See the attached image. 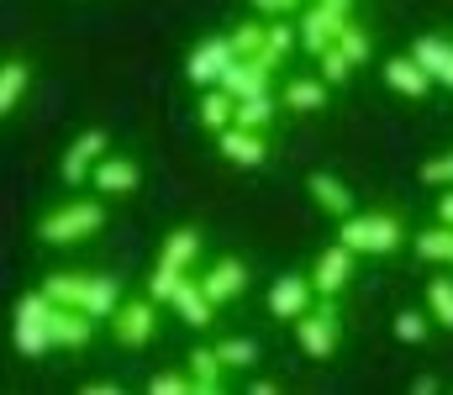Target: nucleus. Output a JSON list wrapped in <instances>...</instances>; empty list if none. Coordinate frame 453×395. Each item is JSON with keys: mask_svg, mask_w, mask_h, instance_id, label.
Listing matches in <instances>:
<instances>
[{"mask_svg": "<svg viewBox=\"0 0 453 395\" xmlns=\"http://www.w3.org/2000/svg\"><path fill=\"white\" fill-rule=\"evenodd\" d=\"M27 90H32V64L27 58H0V122L27 101Z\"/></svg>", "mask_w": 453, "mask_h": 395, "instance_id": "f3484780", "label": "nucleus"}, {"mask_svg": "<svg viewBox=\"0 0 453 395\" xmlns=\"http://www.w3.org/2000/svg\"><path fill=\"white\" fill-rule=\"evenodd\" d=\"M338 243L353 248V254H395L401 248V222L385 216V211H348Z\"/></svg>", "mask_w": 453, "mask_h": 395, "instance_id": "7ed1b4c3", "label": "nucleus"}, {"mask_svg": "<svg viewBox=\"0 0 453 395\" xmlns=\"http://www.w3.org/2000/svg\"><path fill=\"white\" fill-rule=\"evenodd\" d=\"M116 300H121V279H111V274H85V295H80V311L85 316L106 322L116 311Z\"/></svg>", "mask_w": 453, "mask_h": 395, "instance_id": "a211bd4d", "label": "nucleus"}, {"mask_svg": "<svg viewBox=\"0 0 453 395\" xmlns=\"http://www.w3.org/2000/svg\"><path fill=\"white\" fill-rule=\"evenodd\" d=\"M417 254L433 263H453V227H433V232H417Z\"/></svg>", "mask_w": 453, "mask_h": 395, "instance_id": "c756f323", "label": "nucleus"}, {"mask_svg": "<svg viewBox=\"0 0 453 395\" xmlns=\"http://www.w3.org/2000/svg\"><path fill=\"white\" fill-rule=\"evenodd\" d=\"M48 295L42 290H27L16 306H11V348L21 353V359H42V353H53V343H48Z\"/></svg>", "mask_w": 453, "mask_h": 395, "instance_id": "f03ea898", "label": "nucleus"}, {"mask_svg": "<svg viewBox=\"0 0 453 395\" xmlns=\"http://www.w3.org/2000/svg\"><path fill=\"white\" fill-rule=\"evenodd\" d=\"M106 322H111V338L121 348H148L153 332H158V300H148V295H121Z\"/></svg>", "mask_w": 453, "mask_h": 395, "instance_id": "39448f33", "label": "nucleus"}, {"mask_svg": "<svg viewBox=\"0 0 453 395\" xmlns=\"http://www.w3.org/2000/svg\"><path fill=\"white\" fill-rule=\"evenodd\" d=\"M217 359H222L226 375H248V369L258 364V343H253V338H222V343H217Z\"/></svg>", "mask_w": 453, "mask_h": 395, "instance_id": "bb28decb", "label": "nucleus"}, {"mask_svg": "<svg viewBox=\"0 0 453 395\" xmlns=\"http://www.w3.org/2000/svg\"><path fill=\"white\" fill-rule=\"evenodd\" d=\"M401 343H422L427 338V316L422 311H395V327H390Z\"/></svg>", "mask_w": 453, "mask_h": 395, "instance_id": "2f4dec72", "label": "nucleus"}, {"mask_svg": "<svg viewBox=\"0 0 453 395\" xmlns=\"http://www.w3.org/2000/svg\"><path fill=\"white\" fill-rule=\"evenodd\" d=\"M101 227H106V206H101V201H85V195H74V201H64V206L42 211V222H37V238H42L48 248H74V243H90V238H101Z\"/></svg>", "mask_w": 453, "mask_h": 395, "instance_id": "f257e3e1", "label": "nucleus"}, {"mask_svg": "<svg viewBox=\"0 0 453 395\" xmlns=\"http://www.w3.org/2000/svg\"><path fill=\"white\" fill-rule=\"evenodd\" d=\"M116 391H121L116 380H96V385H85V395H116Z\"/></svg>", "mask_w": 453, "mask_h": 395, "instance_id": "4c0bfd02", "label": "nucleus"}, {"mask_svg": "<svg viewBox=\"0 0 453 395\" xmlns=\"http://www.w3.org/2000/svg\"><path fill=\"white\" fill-rule=\"evenodd\" d=\"M217 142H222V158H226V163H237V169H258V163L269 158V148H264V132L222 127V132H217Z\"/></svg>", "mask_w": 453, "mask_h": 395, "instance_id": "dca6fc26", "label": "nucleus"}, {"mask_svg": "<svg viewBox=\"0 0 453 395\" xmlns=\"http://www.w3.org/2000/svg\"><path fill=\"white\" fill-rule=\"evenodd\" d=\"M353 248H342V243H333V248H322L317 254V263H311V290L317 295H338L342 285L353 279Z\"/></svg>", "mask_w": 453, "mask_h": 395, "instance_id": "ddd939ff", "label": "nucleus"}, {"mask_svg": "<svg viewBox=\"0 0 453 395\" xmlns=\"http://www.w3.org/2000/svg\"><path fill=\"white\" fill-rule=\"evenodd\" d=\"M269 74H274L269 58H232L217 85H222L232 101H248V95H264V90H269Z\"/></svg>", "mask_w": 453, "mask_h": 395, "instance_id": "1a4fd4ad", "label": "nucleus"}, {"mask_svg": "<svg viewBox=\"0 0 453 395\" xmlns=\"http://www.w3.org/2000/svg\"><path fill=\"white\" fill-rule=\"evenodd\" d=\"M253 5H258L264 16H290V11H296L301 0H253Z\"/></svg>", "mask_w": 453, "mask_h": 395, "instance_id": "e433bc0d", "label": "nucleus"}, {"mask_svg": "<svg viewBox=\"0 0 453 395\" xmlns=\"http://www.w3.org/2000/svg\"><path fill=\"white\" fill-rule=\"evenodd\" d=\"M180 279H185V269H169V263H153V274H148V300H169L174 290H180Z\"/></svg>", "mask_w": 453, "mask_h": 395, "instance_id": "7c9ffc66", "label": "nucleus"}, {"mask_svg": "<svg viewBox=\"0 0 453 395\" xmlns=\"http://www.w3.org/2000/svg\"><path fill=\"white\" fill-rule=\"evenodd\" d=\"M274 95L264 90V95H248V101H237V111H232V127H248V132H264L274 122Z\"/></svg>", "mask_w": 453, "mask_h": 395, "instance_id": "a878e982", "label": "nucleus"}, {"mask_svg": "<svg viewBox=\"0 0 453 395\" xmlns=\"http://www.w3.org/2000/svg\"><path fill=\"white\" fill-rule=\"evenodd\" d=\"M290 327H296V343H301L306 359H333L338 353L342 316H338V306H333V295H322V306H306Z\"/></svg>", "mask_w": 453, "mask_h": 395, "instance_id": "20e7f679", "label": "nucleus"}, {"mask_svg": "<svg viewBox=\"0 0 453 395\" xmlns=\"http://www.w3.org/2000/svg\"><path fill=\"white\" fill-rule=\"evenodd\" d=\"M264 37H269V21H237V32L226 37V42H232V58H269ZM269 64H274V58H269Z\"/></svg>", "mask_w": 453, "mask_h": 395, "instance_id": "393cba45", "label": "nucleus"}, {"mask_svg": "<svg viewBox=\"0 0 453 395\" xmlns=\"http://www.w3.org/2000/svg\"><path fill=\"white\" fill-rule=\"evenodd\" d=\"M185 375H190V391L196 395H217L226 380L222 359H217V348H190V359H185Z\"/></svg>", "mask_w": 453, "mask_h": 395, "instance_id": "6ab92c4d", "label": "nucleus"}, {"mask_svg": "<svg viewBox=\"0 0 453 395\" xmlns=\"http://www.w3.org/2000/svg\"><path fill=\"white\" fill-rule=\"evenodd\" d=\"M317 58H322V80H327V85H342V80L353 74V64L342 58V48H338V42H333V48H322Z\"/></svg>", "mask_w": 453, "mask_h": 395, "instance_id": "473e14b6", "label": "nucleus"}, {"mask_svg": "<svg viewBox=\"0 0 453 395\" xmlns=\"http://www.w3.org/2000/svg\"><path fill=\"white\" fill-rule=\"evenodd\" d=\"M438 216H443V227H453V195H443V201H438Z\"/></svg>", "mask_w": 453, "mask_h": 395, "instance_id": "58836bf2", "label": "nucleus"}, {"mask_svg": "<svg viewBox=\"0 0 453 395\" xmlns=\"http://www.w3.org/2000/svg\"><path fill=\"white\" fill-rule=\"evenodd\" d=\"M101 153H111V132H106V127H85L74 142H69V148H64V158H58L64 185H69V190H74V185H85Z\"/></svg>", "mask_w": 453, "mask_h": 395, "instance_id": "423d86ee", "label": "nucleus"}, {"mask_svg": "<svg viewBox=\"0 0 453 395\" xmlns=\"http://www.w3.org/2000/svg\"><path fill=\"white\" fill-rule=\"evenodd\" d=\"M37 290H42L53 306H80V295H85V274H69V269H58V274H48Z\"/></svg>", "mask_w": 453, "mask_h": 395, "instance_id": "cd10ccee", "label": "nucleus"}, {"mask_svg": "<svg viewBox=\"0 0 453 395\" xmlns=\"http://www.w3.org/2000/svg\"><path fill=\"white\" fill-rule=\"evenodd\" d=\"M427 322H438V327H453V279L443 274V279H433L427 285Z\"/></svg>", "mask_w": 453, "mask_h": 395, "instance_id": "c85d7f7f", "label": "nucleus"}, {"mask_svg": "<svg viewBox=\"0 0 453 395\" xmlns=\"http://www.w3.org/2000/svg\"><path fill=\"white\" fill-rule=\"evenodd\" d=\"M327 80L322 74H296V80H285V90H280V106L285 111H296V117H317V111H327Z\"/></svg>", "mask_w": 453, "mask_h": 395, "instance_id": "4468645a", "label": "nucleus"}, {"mask_svg": "<svg viewBox=\"0 0 453 395\" xmlns=\"http://www.w3.org/2000/svg\"><path fill=\"white\" fill-rule=\"evenodd\" d=\"M422 179H427V185H443V179H453V153H449V158H433V163L422 169Z\"/></svg>", "mask_w": 453, "mask_h": 395, "instance_id": "c9c22d12", "label": "nucleus"}, {"mask_svg": "<svg viewBox=\"0 0 453 395\" xmlns=\"http://www.w3.org/2000/svg\"><path fill=\"white\" fill-rule=\"evenodd\" d=\"M411 58L427 69L433 85H453V42H443V37H422V42L411 48Z\"/></svg>", "mask_w": 453, "mask_h": 395, "instance_id": "412c9836", "label": "nucleus"}, {"mask_svg": "<svg viewBox=\"0 0 453 395\" xmlns=\"http://www.w3.org/2000/svg\"><path fill=\"white\" fill-rule=\"evenodd\" d=\"M196 285L206 290L211 306H226V300H237V295L248 290V263L242 259H217L206 274H196Z\"/></svg>", "mask_w": 453, "mask_h": 395, "instance_id": "9b49d317", "label": "nucleus"}, {"mask_svg": "<svg viewBox=\"0 0 453 395\" xmlns=\"http://www.w3.org/2000/svg\"><path fill=\"white\" fill-rule=\"evenodd\" d=\"M85 185H96L101 195H132V190L142 185V169H137V158H127V153H101Z\"/></svg>", "mask_w": 453, "mask_h": 395, "instance_id": "6e6552de", "label": "nucleus"}, {"mask_svg": "<svg viewBox=\"0 0 453 395\" xmlns=\"http://www.w3.org/2000/svg\"><path fill=\"white\" fill-rule=\"evenodd\" d=\"M96 327H101V322L85 316L80 306H48V343H53V348H69V353H74V348H85V343L96 338Z\"/></svg>", "mask_w": 453, "mask_h": 395, "instance_id": "0eeeda50", "label": "nucleus"}, {"mask_svg": "<svg viewBox=\"0 0 453 395\" xmlns=\"http://www.w3.org/2000/svg\"><path fill=\"white\" fill-rule=\"evenodd\" d=\"M311 300H317L311 274H285V279L269 285V316H280V322H296Z\"/></svg>", "mask_w": 453, "mask_h": 395, "instance_id": "f8f14e48", "label": "nucleus"}, {"mask_svg": "<svg viewBox=\"0 0 453 395\" xmlns=\"http://www.w3.org/2000/svg\"><path fill=\"white\" fill-rule=\"evenodd\" d=\"M306 190H311V201H317L322 211H333V216L358 211V206H353V190H348L342 179H333V174H311V179H306Z\"/></svg>", "mask_w": 453, "mask_h": 395, "instance_id": "5701e85b", "label": "nucleus"}, {"mask_svg": "<svg viewBox=\"0 0 453 395\" xmlns=\"http://www.w3.org/2000/svg\"><path fill=\"white\" fill-rule=\"evenodd\" d=\"M185 391H190V375H174V369L148 380V395H185Z\"/></svg>", "mask_w": 453, "mask_h": 395, "instance_id": "f704fd0d", "label": "nucleus"}, {"mask_svg": "<svg viewBox=\"0 0 453 395\" xmlns=\"http://www.w3.org/2000/svg\"><path fill=\"white\" fill-rule=\"evenodd\" d=\"M338 48H342V58H348V64H364V58H369V37H364L353 21L338 32Z\"/></svg>", "mask_w": 453, "mask_h": 395, "instance_id": "72a5a7b5", "label": "nucleus"}, {"mask_svg": "<svg viewBox=\"0 0 453 395\" xmlns=\"http://www.w3.org/2000/svg\"><path fill=\"white\" fill-rule=\"evenodd\" d=\"M232 111H237V101L226 95L222 85H206V95H201V106H196L201 127H206V132H222V127H232Z\"/></svg>", "mask_w": 453, "mask_h": 395, "instance_id": "b1692460", "label": "nucleus"}, {"mask_svg": "<svg viewBox=\"0 0 453 395\" xmlns=\"http://www.w3.org/2000/svg\"><path fill=\"white\" fill-rule=\"evenodd\" d=\"M385 85L401 90V95H411V101L433 90V80H427V69H422L417 58H390V64H385Z\"/></svg>", "mask_w": 453, "mask_h": 395, "instance_id": "4be33fe9", "label": "nucleus"}, {"mask_svg": "<svg viewBox=\"0 0 453 395\" xmlns=\"http://www.w3.org/2000/svg\"><path fill=\"white\" fill-rule=\"evenodd\" d=\"M196 259H201V232H196V227H174V232L164 238V248H158V263L185 269V274H196Z\"/></svg>", "mask_w": 453, "mask_h": 395, "instance_id": "aec40b11", "label": "nucleus"}, {"mask_svg": "<svg viewBox=\"0 0 453 395\" xmlns=\"http://www.w3.org/2000/svg\"><path fill=\"white\" fill-rule=\"evenodd\" d=\"M226 64H232V42H226V37H206V42H196V48H190V58H185V80L206 90V85H217V80H222Z\"/></svg>", "mask_w": 453, "mask_h": 395, "instance_id": "9d476101", "label": "nucleus"}, {"mask_svg": "<svg viewBox=\"0 0 453 395\" xmlns=\"http://www.w3.org/2000/svg\"><path fill=\"white\" fill-rule=\"evenodd\" d=\"M164 306H169V311H174V316H180L185 327H196V332L217 322V306L206 300V290L196 285V274H185V279H180V290H174V295H169Z\"/></svg>", "mask_w": 453, "mask_h": 395, "instance_id": "2eb2a0df", "label": "nucleus"}]
</instances>
